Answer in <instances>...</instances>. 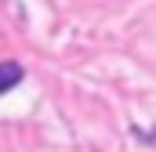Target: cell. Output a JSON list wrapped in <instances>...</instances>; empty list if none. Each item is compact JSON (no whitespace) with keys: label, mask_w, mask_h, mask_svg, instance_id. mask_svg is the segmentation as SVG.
<instances>
[{"label":"cell","mask_w":156,"mask_h":152,"mask_svg":"<svg viewBox=\"0 0 156 152\" xmlns=\"http://www.w3.org/2000/svg\"><path fill=\"white\" fill-rule=\"evenodd\" d=\"M18 83H22V65L18 62H0V94H7Z\"/></svg>","instance_id":"cell-1"}]
</instances>
